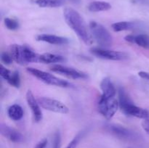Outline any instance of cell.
<instances>
[{
	"label": "cell",
	"instance_id": "cb8c5ba5",
	"mask_svg": "<svg viewBox=\"0 0 149 148\" xmlns=\"http://www.w3.org/2000/svg\"><path fill=\"white\" fill-rule=\"evenodd\" d=\"M4 25L7 29L11 30H16L19 28L18 22L15 19L9 18V17H6L4 19Z\"/></svg>",
	"mask_w": 149,
	"mask_h": 148
},
{
	"label": "cell",
	"instance_id": "7a4b0ae2",
	"mask_svg": "<svg viewBox=\"0 0 149 148\" xmlns=\"http://www.w3.org/2000/svg\"><path fill=\"white\" fill-rule=\"evenodd\" d=\"M119 103L121 110L126 115L143 120L149 119V111L135 105L122 87H119Z\"/></svg>",
	"mask_w": 149,
	"mask_h": 148
},
{
	"label": "cell",
	"instance_id": "7c38bea8",
	"mask_svg": "<svg viewBox=\"0 0 149 148\" xmlns=\"http://www.w3.org/2000/svg\"><path fill=\"white\" fill-rule=\"evenodd\" d=\"M36 40L39 41L47 42L48 44L54 45H65L69 43L67 38L63 36H58L52 34H40L36 36Z\"/></svg>",
	"mask_w": 149,
	"mask_h": 148
},
{
	"label": "cell",
	"instance_id": "6da1fadb",
	"mask_svg": "<svg viewBox=\"0 0 149 148\" xmlns=\"http://www.w3.org/2000/svg\"><path fill=\"white\" fill-rule=\"evenodd\" d=\"M64 18L67 25L72 29L79 38L87 45L93 43V38L81 15L71 7H66L63 11Z\"/></svg>",
	"mask_w": 149,
	"mask_h": 148
},
{
	"label": "cell",
	"instance_id": "2e32d148",
	"mask_svg": "<svg viewBox=\"0 0 149 148\" xmlns=\"http://www.w3.org/2000/svg\"><path fill=\"white\" fill-rule=\"evenodd\" d=\"M66 61V59L63 56L51 53H44L39 55V62L42 63L52 64L59 63Z\"/></svg>",
	"mask_w": 149,
	"mask_h": 148
},
{
	"label": "cell",
	"instance_id": "9c48e42d",
	"mask_svg": "<svg viewBox=\"0 0 149 148\" xmlns=\"http://www.w3.org/2000/svg\"><path fill=\"white\" fill-rule=\"evenodd\" d=\"M50 71L73 79H86L88 78V75L81 71L60 64L52 65L50 67Z\"/></svg>",
	"mask_w": 149,
	"mask_h": 148
},
{
	"label": "cell",
	"instance_id": "f546056e",
	"mask_svg": "<svg viewBox=\"0 0 149 148\" xmlns=\"http://www.w3.org/2000/svg\"><path fill=\"white\" fill-rule=\"evenodd\" d=\"M138 75H139L141 78H144V79L148 80L149 81V73L145 72V71H141V72L138 73Z\"/></svg>",
	"mask_w": 149,
	"mask_h": 148
},
{
	"label": "cell",
	"instance_id": "52a82bcc",
	"mask_svg": "<svg viewBox=\"0 0 149 148\" xmlns=\"http://www.w3.org/2000/svg\"><path fill=\"white\" fill-rule=\"evenodd\" d=\"M90 52L97 57L104 59H109V60H125L129 57V55L126 52L109 50V49H103V48H92L90 49Z\"/></svg>",
	"mask_w": 149,
	"mask_h": 148
},
{
	"label": "cell",
	"instance_id": "8992f818",
	"mask_svg": "<svg viewBox=\"0 0 149 148\" xmlns=\"http://www.w3.org/2000/svg\"><path fill=\"white\" fill-rule=\"evenodd\" d=\"M119 107V103L117 100L113 98L106 100L100 97L97 102V109L100 114L104 116L107 120H110Z\"/></svg>",
	"mask_w": 149,
	"mask_h": 148
},
{
	"label": "cell",
	"instance_id": "277c9868",
	"mask_svg": "<svg viewBox=\"0 0 149 148\" xmlns=\"http://www.w3.org/2000/svg\"><path fill=\"white\" fill-rule=\"evenodd\" d=\"M26 71L31 74L32 75L36 77V78L42 81V82L45 83L47 84L52 86H55L63 87V88H68V87H72V84L65 80L58 78V77L55 76L52 74L48 73L45 72L43 71L36 69L33 68H29L26 69Z\"/></svg>",
	"mask_w": 149,
	"mask_h": 148
},
{
	"label": "cell",
	"instance_id": "5bb4252c",
	"mask_svg": "<svg viewBox=\"0 0 149 148\" xmlns=\"http://www.w3.org/2000/svg\"><path fill=\"white\" fill-rule=\"evenodd\" d=\"M126 41L131 44H135L144 49H149V36L147 34L127 35L125 37Z\"/></svg>",
	"mask_w": 149,
	"mask_h": 148
},
{
	"label": "cell",
	"instance_id": "7402d4cb",
	"mask_svg": "<svg viewBox=\"0 0 149 148\" xmlns=\"http://www.w3.org/2000/svg\"><path fill=\"white\" fill-rule=\"evenodd\" d=\"M86 133V131L83 130L81 131H79L75 136L74 137V139L71 141V142L68 143V145H67L65 148H76L78 145L79 144V142H81V140L82 139V138L84 137V135Z\"/></svg>",
	"mask_w": 149,
	"mask_h": 148
},
{
	"label": "cell",
	"instance_id": "f1b7e54d",
	"mask_svg": "<svg viewBox=\"0 0 149 148\" xmlns=\"http://www.w3.org/2000/svg\"><path fill=\"white\" fill-rule=\"evenodd\" d=\"M142 127L146 132L149 134V119H144L142 122Z\"/></svg>",
	"mask_w": 149,
	"mask_h": 148
},
{
	"label": "cell",
	"instance_id": "4fadbf2b",
	"mask_svg": "<svg viewBox=\"0 0 149 148\" xmlns=\"http://www.w3.org/2000/svg\"><path fill=\"white\" fill-rule=\"evenodd\" d=\"M100 89L103 91V94L101 95V97L106 100L113 98L116 95V88L110 78L108 77L102 80L101 83H100Z\"/></svg>",
	"mask_w": 149,
	"mask_h": 148
},
{
	"label": "cell",
	"instance_id": "3957f363",
	"mask_svg": "<svg viewBox=\"0 0 149 148\" xmlns=\"http://www.w3.org/2000/svg\"><path fill=\"white\" fill-rule=\"evenodd\" d=\"M90 30L93 39L102 47H109L113 43V37L103 26L95 21L90 23Z\"/></svg>",
	"mask_w": 149,
	"mask_h": 148
},
{
	"label": "cell",
	"instance_id": "d6986e66",
	"mask_svg": "<svg viewBox=\"0 0 149 148\" xmlns=\"http://www.w3.org/2000/svg\"><path fill=\"white\" fill-rule=\"evenodd\" d=\"M7 115L12 120H20L23 116V110L19 104H13L7 109Z\"/></svg>",
	"mask_w": 149,
	"mask_h": 148
},
{
	"label": "cell",
	"instance_id": "5b68a950",
	"mask_svg": "<svg viewBox=\"0 0 149 148\" xmlns=\"http://www.w3.org/2000/svg\"><path fill=\"white\" fill-rule=\"evenodd\" d=\"M104 129L109 133L122 140L136 141L138 139L137 133L121 125L115 124V123H108V124L104 125Z\"/></svg>",
	"mask_w": 149,
	"mask_h": 148
},
{
	"label": "cell",
	"instance_id": "ac0fdd59",
	"mask_svg": "<svg viewBox=\"0 0 149 148\" xmlns=\"http://www.w3.org/2000/svg\"><path fill=\"white\" fill-rule=\"evenodd\" d=\"M111 8V5L109 2L102 1H95L90 3L88 5L89 11L92 12L107 11Z\"/></svg>",
	"mask_w": 149,
	"mask_h": 148
},
{
	"label": "cell",
	"instance_id": "44dd1931",
	"mask_svg": "<svg viewBox=\"0 0 149 148\" xmlns=\"http://www.w3.org/2000/svg\"><path fill=\"white\" fill-rule=\"evenodd\" d=\"M135 24L133 22H127V21H121L118 23H113L111 25V28L113 31L119 32L123 31V30H127L133 29L135 28Z\"/></svg>",
	"mask_w": 149,
	"mask_h": 148
},
{
	"label": "cell",
	"instance_id": "8fae6325",
	"mask_svg": "<svg viewBox=\"0 0 149 148\" xmlns=\"http://www.w3.org/2000/svg\"><path fill=\"white\" fill-rule=\"evenodd\" d=\"M26 102L30 107L33 114V119L36 122H40L42 120V112L41 110V106L39 105L37 100H36L33 93L31 90H29L26 93Z\"/></svg>",
	"mask_w": 149,
	"mask_h": 148
},
{
	"label": "cell",
	"instance_id": "603a6c76",
	"mask_svg": "<svg viewBox=\"0 0 149 148\" xmlns=\"http://www.w3.org/2000/svg\"><path fill=\"white\" fill-rule=\"evenodd\" d=\"M7 82L10 85L13 86L15 88H19L20 85V78L19 73L17 71H15V72L12 73L11 76L8 79Z\"/></svg>",
	"mask_w": 149,
	"mask_h": 148
},
{
	"label": "cell",
	"instance_id": "484cf974",
	"mask_svg": "<svg viewBox=\"0 0 149 148\" xmlns=\"http://www.w3.org/2000/svg\"><path fill=\"white\" fill-rule=\"evenodd\" d=\"M1 60L6 65H10L13 62V59L9 52H2L1 54Z\"/></svg>",
	"mask_w": 149,
	"mask_h": 148
},
{
	"label": "cell",
	"instance_id": "83f0119b",
	"mask_svg": "<svg viewBox=\"0 0 149 148\" xmlns=\"http://www.w3.org/2000/svg\"><path fill=\"white\" fill-rule=\"evenodd\" d=\"M47 139H43L36 144L34 148H45L47 147Z\"/></svg>",
	"mask_w": 149,
	"mask_h": 148
},
{
	"label": "cell",
	"instance_id": "ba28073f",
	"mask_svg": "<svg viewBox=\"0 0 149 148\" xmlns=\"http://www.w3.org/2000/svg\"><path fill=\"white\" fill-rule=\"evenodd\" d=\"M37 101L42 108L49 111L61 114H67L69 112L68 107L58 100L48 97H39L37 99Z\"/></svg>",
	"mask_w": 149,
	"mask_h": 148
},
{
	"label": "cell",
	"instance_id": "e0dca14e",
	"mask_svg": "<svg viewBox=\"0 0 149 148\" xmlns=\"http://www.w3.org/2000/svg\"><path fill=\"white\" fill-rule=\"evenodd\" d=\"M9 53L11 55L13 61L17 62L19 65H24L23 57H22V45L16 44L10 45L9 47Z\"/></svg>",
	"mask_w": 149,
	"mask_h": 148
},
{
	"label": "cell",
	"instance_id": "4316f807",
	"mask_svg": "<svg viewBox=\"0 0 149 148\" xmlns=\"http://www.w3.org/2000/svg\"><path fill=\"white\" fill-rule=\"evenodd\" d=\"M61 136L59 131L55 133L53 139V147L52 148H61Z\"/></svg>",
	"mask_w": 149,
	"mask_h": 148
},
{
	"label": "cell",
	"instance_id": "30bf717a",
	"mask_svg": "<svg viewBox=\"0 0 149 148\" xmlns=\"http://www.w3.org/2000/svg\"><path fill=\"white\" fill-rule=\"evenodd\" d=\"M0 133L10 142L15 143H20L24 140V136L21 133L4 123H1L0 125Z\"/></svg>",
	"mask_w": 149,
	"mask_h": 148
},
{
	"label": "cell",
	"instance_id": "d4e9b609",
	"mask_svg": "<svg viewBox=\"0 0 149 148\" xmlns=\"http://www.w3.org/2000/svg\"><path fill=\"white\" fill-rule=\"evenodd\" d=\"M12 75V72L9 71L8 69L3 66L2 65H0V75L2 78H4L6 81H8L9 78H10Z\"/></svg>",
	"mask_w": 149,
	"mask_h": 148
},
{
	"label": "cell",
	"instance_id": "ffe728a7",
	"mask_svg": "<svg viewBox=\"0 0 149 148\" xmlns=\"http://www.w3.org/2000/svg\"><path fill=\"white\" fill-rule=\"evenodd\" d=\"M35 3L40 7H59L65 3V0H36Z\"/></svg>",
	"mask_w": 149,
	"mask_h": 148
},
{
	"label": "cell",
	"instance_id": "9a60e30c",
	"mask_svg": "<svg viewBox=\"0 0 149 148\" xmlns=\"http://www.w3.org/2000/svg\"><path fill=\"white\" fill-rule=\"evenodd\" d=\"M39 55L28 45H22V57L24 65L30 62H39Z\"/></svg>",
	"mask_w": 149,
	"mask_h": 148
}]
</instances>
